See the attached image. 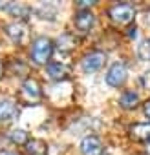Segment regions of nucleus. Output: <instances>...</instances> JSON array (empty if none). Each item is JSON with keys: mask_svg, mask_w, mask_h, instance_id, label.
<instances>
[{"mask_svg": "<svg viewBox=\"0 0 150 155\" xmlns=\"http://www.w3.org/2000/svg\"><path fill=\"white\" fill-rule=\"evenodd\" d=\"M137 58L143 62H150V38H145L137 46Z\"/></svg>", "mask_w": 150, "mask_h": 155, "instance_id": "nucleus-17", "label": "nucleus"}, {"mask_svg": "<svg viewBox=\"0 0 150 155\" xmlns=\"http://www.w3.org/2000/svg\"><path fill=\"white\" fill-rule=\"evenodd\" d=\"M119 104L124 108V110H132L139 104V95L134 93V91H123L121 97H119Z\"/></svg>", "mask_w": 150, "mask_h": 155, "instance_id": "nucleus-15", "label": "nucleus"}, {"mask_svg": "<svg viewBox=\"0 0 150 155\" xmlns=\"http://www.w3.org/2000/svg\"><path fill=\"white\" fill-rule=\"evenodd\" d=\"M94 4H95V2H88V0H81V2H77L79 9H90Z\"/></svg>", "mask_w": 150, "mask_h": 155, "instance_id": "nucleus-19", "label": "nucleus"}, {"mask_svg": "<svg viewBox=\"0 0 150 155\" xmlns=\"http://www.w3.org/2000/svg\"><path fill=\"white\" fill-rule=\"evenodd\" d=\"M55 46H57V49H59V51L68 53V51L75 49V46H77V40H75V37H73V35H70V33H62V35L57 38Z\"/></svg>", "mask_w": 150, "mask_h": 155, "instance_id": "nucleus-13", "label": "nucleus"}, {"mask_svg": "<svg viewBox=\"0 0 150 155\" xmlns=\"http://www.w3.org/2000/svg\"><path fill=\"white\" fill-rule=\"evenodd\" d=\"M139 82H141V86H143L146 91H150V71H145V73L141 75Z\"/></svg>", "mask_w": 150, "mask_h": 155, "instance_id": "nucleus-18", "label": "nucleus"}, {"mask_svg": "<svg viewBox=\"0 0 150 155\" xmlns=\"http://www.w3.org/2000/svg\"><path fill=\"white\" fill-rule=\"evenodd\" d=\"M145 151H146V155H150V140L146 142V148H145Z\"/></svg>", "mask_w": 150, "mask_h": 155, "instance_id": "nucleus-23", "label": "nucleus"}, {"mask_svg": "<svg viewBox=\"0 0 150 155\" xmlns=\"http://www.w3.org/2000/svg\"><path fill=\"white\" fill-rule=\"evenodd\" d=\"M73 24H75V28H77L79 31L88 33V31L94 28V24H95V15H94L90 9H79L77 13H75Z\"/></svg>", "mask_w": 150, "mask_h": 155, "instance_id": "nucleus-7", "label": "nucleus"}, {"mask_svg": "<svg viewBox=\"0 0 150 155\" xmlns=\"http://www.w3.org/2000/svg\"><path fill=\"white\" fill-rule=\"evenodd\" d=\"M9 15H13L15 18H19V22H22V20H26L28 17H29V13H31V9L28 8V6H24V4H19V2H9V4H6V8H4Z\"/></svg>", "mask_w": 150, "mask_h": 155, "instance_id": "nucleus-12", "label": "nucleus"}, {"mask_svg": "<svg viewBox=\"0 0 150 155\" xmlns=\"http://www.w3.org/2000/svg\"><path fill=\"white\" fill-rule=\"evenodd\" d=\"M53 48L55 44L51 42V38L48 37H37L31 44V60L39 66L42 64H48V60L51 58V53H53Z\"/></svg>", "mask_w": 150, "mask_h": 155, "instance_id": "nucleus-1", "label": "nucleus"}, {"mask_svg": "<svg viewBox=\"0 0 150 155\" xmlns=\"http://www.w3.org/2000/svg\"><path fill=\"white\" fill-rule=\"evenodd\" d=\"M128 79V69L123 62H115L106 71V84L112 88H121Z\"/></svg>", "mask_w": 150, "mask_h": 155, "instance_id": "nucleus-4", "label": "nucleus"}, {"mask_svg": "<svg viewBox=\"0 0 150 155\" xmlns=\"http://www.w3.org/2000/svg\"><path fill=\"white\" fill-rule=\"evenodd\" d=\"M79 148H81L83 155H103V151H104L101 139L95 137V135H86L81 140V146Z\"/></svg>", "mask_w": 150, "mask_h": 155, "instance_id": "nucleus-8", "label": "nucleus"}, {"mask_svg": "<svg viewBox=\"0 0 150 155\" xmlns=\"http://www.w3.org/2000/svg\"><path fill=\"white\" fill-rule=\"evenodd\" d=\"M130 137L134 140H150V122H135L130 126Z\"/></svg>", "mask_w": 150, "mask_h": 155, "instance_id": "nucleus-10", "label": "nucleus"}, {"mask_svg": "<svg viewBox=\"0 0 150 155\" xmlns=\"http://www.w3.org/2000/svg\"><path fill=\"white\" fill-rule=\"evenodd\" d=\"M0 155H19V153H13V151H0Z\"/></svg>", "mask_w": 150, "mask_h": 155, "instance_id": "nucleus-22", "label": "nucleus"}, {"mask_svg": "<svg viewBox=\"0 0 150 155\" xmlns=\"http://www.w3.org/2000/svg\"><path fill=\"white\" fill-rule=\"evenodd\" d=\"M108 17H110L115 24L126 26V24H130V22L134 20V17H135V8H134L132 4H128V2L115 4V6H112V8L108 9Z\"/></svg>", "mask_w": 150, "mask_h": 155, "instance_id": "nucleus-2", "label": "nucleus"}, {"mask_svg": "<svg viewBox=\"0 0 150 155\" xmlns=\"http://www.w3.org/2000/svg\"><path fill=\"white\" fill-rule=\"evenodd\" d=\"M8 137H9V140H11L13 144H19V146H26V144L29 142V135H28L24 130H20V128L11 130V131L8 133Z\"/></svg>", "mask_w": 150, "mask_h": 155, "instance_id": "nucleus-16", "label": "nucleus"}, {"mask_svg": "<svg viewBox=\"0 0 150 155\" xmlns=\"http://www.w3.org/2000/svg\"><path fill=\"white\" fill-rule=\"evenodd\" d=\"M19 115V106L11 99L0 101V122H11Z\"/></svg>", "mask_w": 150, "mask_h": 155, "instance_id": "nucleus-9", "label": "nucleus"}, {"mask_svg": "<svg viewBox=\"0 0 150 155\" xmlns=\"http://www.w3.org/2000/svg\"><path fill=\"white\" fill-rule=\"evenodd\" d=\"M6 35L11 38V42L13 44H17V46H20V44H24L26 42V37H28V28H26V24L24 22H11V24H8L6 26Z\"/></svg>", "mask_w": 150, "mask_h": 155, "instance_id": "nucleus-6", "label": "nucleus"}, {"mask_svg": "<svg viewBox=\"0 0 150 155\" xmlns=\"http://www.w3.org/2000/svg\"><path fill=\"white\" fill-rule=\"evenodd\" d=\"M48 75L53 81H64L70 75V68L62 62H51V64H48Z\"/></svg>", "mask_w": 150, "mask_h": 155, "instance_id": "nucleus-11", "label": "nucleus"}, {"mask_svg": "<svg viewBox=\"0 0 150 155\" xmlns=\"http://www.w3.org/2000/svg\"><path fill=\"white\" fill-rule=\"evenodd\" d=\"M42 99V90H40V84L35 81V79H26L20 86V101L26 102L28 106L29 104H35Z\"/></svg>", "mask_w": 150, "mask_h": 155, "instance_id": "nucleus-3", "label": "nucleus"}, {"mask_svg": "<svg viewBox=\"0 0 150 155\" xmlns=\"http://www.w3.org/2000/svg\"><path fill=\"white\" fill-rule=\"evenodd\" d=\"M128 37H132V38H135V37H137V31H135V28H134V29H130Z\"/></svg>", "mask_w": 150, "mask_h": 155, "instance_id": "nucleus-21", "label": "nucleus"}, {"mask_svg": "<svg viewBox=\"0 0 150 155\" xmlns=\"http://www.w3.org/2000/svg\"><path fill=\"white\" fill-rule=\"evenodd\" d=\"M143 113H145V117H146L148 122H150V101H146V102L143 104Z\"/></svg>", "mask_w": 150, "mask_h": 155, "instance_id": "nucleus-20", "label": "nucleus"}, {"mask_svg": "<svg viewBox=\"0 0 150 155\" xmlns=\"http://www.w3.org/2000/svg\"><path fill=\"white\" fill-rule=\"evenodd\" d=\"M106 62V53L103 51H92L88 55H84V58L81 60V68L84 73H95L99 71Z\"/></svg>", "mask_w": 150, "mask_h": 155, "instance_id": "nucleus-5", "label": "nucleus"}, {"mask_svg": "<svg viewBox=\"0 0 150 155\" xmlns=\"http://www.w3.org/2000/svg\"><path fill=\"white\" fill-rule=\"evenodd\" d=\"M26 155H48V146L40 139H31L26 144Z\"/></svg>", "mask_w": 150, "mask_h": 155, "instance_id": "nucleus-14", "label": "nucleus"}]
</instances>
